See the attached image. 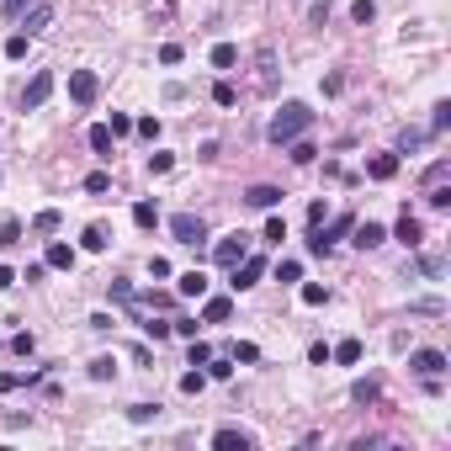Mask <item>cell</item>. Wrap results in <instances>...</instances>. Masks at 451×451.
Instances as JSON below:
<instances>
[{"label":"cell","instance_id":"6da1fadb","mask_svg":"<svg viewBox=\"0 0 451 451\" xmlns=\"http://www.w3.org/2000/svg\"><path fill=\"white\" fill-rule=\"evenodd\" d=\"M313 128V112L303 107V101H287L282 112H276L271 117V128H266V138L276 143V149H282V143H292V138H303V133Z\"/></svg>","mask_w":451,"mask_h":451},{"label":"cell","instance_id":"7a4b0ae2","mask_svg":"<svg viewBox=\"0 0 451 451\" xmlns=\"http://www.w3.org/2000/svg\"><path fill=\"white\" fill-rule=\"evenodd\" d=\"M170 234H176V244H202L207 223H202V213H176L170 218Z\"/></svg>","mask_w":451,"mask_h":451},{"label":"cell","instance_id":"3957f363","mask_svg":"<svg viewBox=\"0 0 451 451\" xmlns=\"http://www.w3.org/2000/svg\"><path fill=\"white\" fill-rule=\"evenodd\" d=\"M96 96H101V80H96V70H74V74H70V101H74V107H91Z\"/></svg>","mask_w":451,"mask_h":451},{"label":"cell","instance_id":"277c9868","mask_svg":"<svg viewBox=\"0 0 451 451\" xmlns=\"http://www.w3.org/2000/svg\"><path fill=\"white\" fill-rule=\"evenodd\" d=\"M228 271H234V282H228V287H234V292H244V287H255V282L266 276V255H244V261L228 266Z\"/></svg>","mask_w":451,"mask_h":451},{"label":"cell","instance_id":"5b68a950","mask_svg":"<svg viewBox=\"0 0 451 451\" xmlns=\"http://www.w3.org/2000/svg\"><path fill=\"white\" fill-rule=\"evenodd\" d=\"M48 96H53V70H37L32 80H27V91H22V107H27V112H37Z\"/></svg>","mask_w":451,"mask_h":451},{"label":"cell","instance_id":"8992f818","mask_svg":"<svg viewBox=\"0 0 451 451\" xmlns=\"http://www.w3.org/2000/svg\"><path fill=\"white\" fill-rule=\"evenodd\" d=\"M244 255H249V239L244 234H228V239H218V244H213V261L218 266H239Z\"/></svg>","mask_w":451,"mask_h":451},{"label":"cell","instance_id":"52a82bcc","mask_svg":"<svg viewBox=\"0 0 451 451\" xmlns=\"http://www.w3.org/2000/svg\"><path fill=\"white\" fill-rule=\"evenodd\" d=\"M213 446H218V451H249V446H255V436H249V430H234V425H223V430L213 436Z\"/></svg>","mask_w":451,"mask_h":451},{"label":"cell","instance_id":"ba28073f","mask_svg":"<svg viewBox=\"0 0 451 451\" xmlns=\"http://www.w3.org/2000/svg\"><path fill=\"white\" fill-rule=\"evenodd\" d=\"M48 22H53V0H37L32 11L22 16V32H27V37H37V32H43Z\"/></svg>","mask_w":451,"mask_h":451},{"label":"cell","instance_id":"9c48e42d","mask_svg":"<svg viewBox=\"0 0 451 451\" xmlns=\"http://www.w3.org/2000/svg\"><path fill=\"white\" fill-rule=\"evenodd\" d=\"M409 367H414L419 377H440V372H446V356H440V351H414Z\"/></svg>","mask_w":451,"mask_h":451},{"label":"cell","instance_id":"30bf717a","mask_svg":"<svg viewBox=\"0 0 451 451\" xmlns=\"http://www.w3.org/2000/svg\"><path fill=\"white\" fill-rule=\"evenodd\" d=\"M176 292L181 297H207V271H181L176 276Z\"/></svg>","mask_w":451,"mask_h":451},{"label":"cell","instance_id":"8fae6325","mask_svg":"<svg viewBox=\"0 0 451 451\" xmlns=\"http://www.w3.org/2000/svg\"><path fill=\"white\" fill-rule=\"evenodd\" d=\"M367 176L372 181H393V176H398V155H372L367 159Z\"/></svg>","mask_w":451,"mask_h":451},{"label":"cell","instance_id":"7c38bea8","mask_svg":"<svg viewBox=\"0 0 451 451\" xmlns=\"http://www.w3.org/2000/svg\"><path fill=\"white\" fill-rule=\"evenodd\" d=\"M351 234H356V249H377L382 239H388V228H382V223H356Z\"/></svg>","mask_w":451,"mask_h":451},{"label":"cell","instance_id":"4fadbf2b","mask_svg":"<svg viewBox=\"0 0 451 451\" xmlns=\"http://www.w3.org/2000/svg\"><path fill=\"white\" fill-rule=\"evenodd\" d=\"M43 266H53V271H70V266H74V249L64 244V239H53V244H48V255H43Z\"/></svg>","mask_w":451,"mask_h":451},{"label":"cell","instance_id":"5bb4252c","mask_svg":"<svg viewBox=\"0 0 451 451\" xmlns=\"http://www.w3.org/2000/svg\"><path fill=\"white\" fill-rule=\"evenodd\" d=\"M244 202H249V207H266V213H271V207L282 202V191H276V186H249V191H244Z\"/></svg>","mask_w":451,"mask_h":451},{"label":"cell","instance_id":"9a60e30c","mask_svg":"<svg viewBox=\"0 0 451 451\" xmlns=\"http://www.w3.org/2000/svg\"><path fill=\"white\" fill-rule=\"evenodd\" d=\"M112 143H117V133H112L107 122H96V128H91V149H96L101 159H112Z\"/></svg>","mask_w":451,"mask_h":451},{"label":"cell","instance_id":"2e32d148","mask_svg":"<svg viewBox=\"0 0 451 451\" xmlns=\"http://www.w3.org/2000/svg\"><path fill=\"white\" fill-rule=\"evenodd\" d=\"M329 361H340V367H356V361H361V340H340V345H329Z\"/></svg>","mask_w":451,"mask_h":451},{"label":"cell","instance_id":"e0dca14e","mask_svg":"<svg viewBox=\"0 0 451 451\" xmlns=\"http://www.w3.org/2000/svg\"><path fill=\"white\" fill-rule=\"evenodd\" d=\"M80 244L91 249V255H101V249L112 244V228H107V223H91V228H85V239H80Z\"/></svg>","mask_w":451,"mask_h":451},{"label":"cell","instance_id":"ac0fdd59","mask_svg":"<svg viewBox=\"0 0 451 451\" xmlns=\"http://www.w3.org/2000/svg\"><path fill=\"white\" fill-rule=\"evenodd\" d=\"M351 228H356V218L345 213V218H334V223H329V228H313V234H319V239H324V244H334V239H345V234H351Z\"/></svg>","mask_w":451,"mask_h":451},{"label":"cell","instance_id":"d6986e66","mask_svg":"<svg viewBox=\"0 0 451 451\" xmlns=\"http://www.w3.org/2000/svg\"><path fill=\"white\" fill-rule=\"evenodd\" d=\"M393 239L414 249V244H419V218H409V213H404V218H398V228H393Z\"/></svg>","mask_w":451,"mask_h":451},{"label":"cell","instance_id":"ffe728a7","mask_svg":"<svg viewBox=\"0 0 451 451\" xmlns=\"http://www.w3.org/2000/svg\"><path fill=\"white\" fill-rule=\"evenodd\" d=\"M228 313H234V303H228V297H207V308H202V319H207V324H223Z\"/></svg>","mask_w":451,"mask_h":451},{"label":"cell","instance_id":"44dd1931","mask_svg":"<svg viewBox=\"0 0 451 451\" xmlns=\"http://www.w3.org/2000/svg\"><path fill=\"white\" fill-rule=\"evenodd\" d=\"M59 223H64V218H59V207H43V213L32 218V228H37V234H59Z\"/></svg>","mask_w":451,"mask_h":451},{"label":"cell","instance_id":"7402d4cb","mask_svg":"<svg viewBox=\"0 0 451 451\" xmlns=\"http://www.w3.org/2000/svg\"><path fill=\"white\" fill-rule=\"evenodd\" d=\"M234 64H239V48L234 43H218L213 48V70H234Z\"/></svg>","mask_w":451,"mask_h":451},{"label":"cell","instance_id":"603a6c76","mask_svg":"<svg viewBox=\"0 0 451 451\" xmlns=\"http://www.w3.org/2000/svg\"><path fill=\"white\" fill-rule=\"evenodd\" d=\"M133 223H138V228H155L159 223V207L155 202H133Z\"/></svg>","mask_w":451,"mask_h":451},{"label":"cell","instance_id":"cb8c5ba5","mask_svg":"<svg viewBox=\"0 0 451 451\" xmlns=\"http://www.w3.org/2000/svg\"><path fill=\"white\" fill-rule=\"evenodd\" d=\"M303 303H308V308H324V303H329V287H319V282H303Z\"/></svg>","mask_w":451,"mask_h":451},{"label":"cell","instance_id":"d4e9b609","mask_svg":"<svg viewBox=\"0 0 451 451\" xmlns=\"http://www.w3.org/2000/svg\"><path fill=\"white\" fill-rule=\"evenodd\" d=\"M165 170H176V155H170V149H155V155H149V176H165Z\"/></svg>","mask_w":451,"mask_h":451},{"label":"cell","instance_id":"484cf974","mask_svg":"<svg viewBox=\"0 0 451 451\" xmlns=\"http://www.w3.org/2000/svg\"><path fill=\"white\" fill-rule=\"evenodd\" d=\"M91 377L96 382H112V377H117V361H112V356H96L91 361Z\"/></svg>","mask_w":451,"mask_h":451},{"label":"cell","instance_id":"4316f807","mask_svg":"<svg viewBox=\"0 0 451 451\" xmlns=\"http://www.w3.org/2000/svg\"><path fill=\"white\" fill-rule=\"evenodd\" d=\"M128 419H133V425H149V419H159V404H133Z\"/></svg>","mask_w":451,"mask_h":451},{"label":"cell","instance_id":"83f0119b","mask_svg":"<svg viewBox=\"0 0 451 451\" xmlns=\"http://www.w3.org/2000/svg\"><path fill=\"white\" fill-rule=\"evenodd\" d=\"M372 16H377V0H356V6H351V22H361V27H367Z\"/></svg>","mask_w":451,"mask_h":451},{"label":"cell","instance_id":"f1b7e54d","mask_svg":"<svg viewBox=\"0 0 451 451\" xmlns=\"http://www.w3.org/2000/svg\"><path fill=\"white\" fill-rule=\"evenodd\" d=\"M313 155H319V149H313V143L292 138V165H313Z\"/></svg>","mask_w":451,"mask_h":451},{"label":"cell","instance_id":"f546056e","mask_svg":"<svg viewBox=\"0 0 451 451\" xmlns=\"http://www.w3.org/2000/svg\"><path fill=\"white\" fill-rule=\"evenodd\" d=\"M107 186H112V176H107V170H91V176H85V191H91V197H101Z\"/></svg>","mask_w":451,"mask_h":451},{"label":"cell","instance_id":"4dcf8cb0","mask_svg":"<svg viewBox=\"0 0 451 451\" xmlns=\"http://www.w3.org/2000/svg\"><path fill=\"white\" fill-rule=\"evenodd\" d=\"M351 398H356V404H372V398H377V377L356 382V388H351Z\"/></svg>","mask_w":451,"mask_h":451},{"label":"cell","instance_id":"1f68e13d","mask_svg":"<svg viewBox=\"0 0 451 451\" xmlns=\"http://www.w3.org/2000/svg\"><path fill=\"white\" fill-rule=\"evenodd\" d=\"M213 101H218V107H234V101H239V91H234L228 80H218V85H213Z\"/></svg>","mask_w":451,"mask_h":451},{"label":"cell","instance_id":"d6a6232c","mask_svg":"<svg viewBox=\"0 0 451 451\" xmlns=\"http://www.w3.org/2000/svg\"><path fill=\"white\" fill-rule=\"evenodd\" d=\"M6 59H27V32L6 37Z\"/></svg>","mask_w":451,"mask_h":451},{"label":"cell","instance_id":"836d02e7","mask_svg":"<svg viewBox=\"0 0 451 451\" xmlns=\"http://www.w3.org/2000/svg\"><path fill=\"white\" fill-rule=\"evenodd\" d=\"M234 361H244V367H249V361H261V345L239 340V345H234Z\"/></svg>","mask_w":451,"mask_h":451},{"label":"cell","instance_id":"e575fe53","mask_svg":"<svg viewBox=\"0 0 451 451\" xmlns=\"http://www.w3.org/2000/svg\"><path fill=\"white\" fill-rule=\"evenodd\" d=\"M276 282H303V266H297V261H282V266H276Z\"/></svg>","mask_w":451,"mask_h":451},{"label":"cell","instance_id":"d590c367","mask_svg":"<svg viewBox=\"0 0 451 451\" xmlns=\"http://www.w3.org/2000/svg\"><path fill=\"white\" fill-rule=\"evenodd\" d=\"M207 388V372H186V377H181V393H202Z\"/></svg>","mask_w":451,"mask_h":451},{"label":"cell","instance_id":"8d00e7d4","mask_svg":"<svg viewBox=\"0 0 451 451\" xmlns=\"http://www.w3.org/2000/svg\"><path fill=\"white\" fill-rule=\"evenodd\" d=\"M446 122H451V101H440L436 117H430V133H446Z\"/></svg>","mask_w":451,"mask_h":451},{"label":"cell","instance_id":"74e56055","mask_svg":"<svg viewBox=\"0 0 451 451\" xmlns=\"http://www.w3.org/2000/svg\"><path fill=\"white\" fill-rule=\"evenodd\" d=\"M409 308L414 313H446V303H440V297H419V303H409Z\"/></svg>","mask_w":451,"mask_h":451},{"label":"cell","instance_id":"f35d334b","mask_svg":"<svg viewBox=\"0 0 451 451\" xmlns=\"http://www.w3.org/2000/svg\"><path fill=\"white\" fill-rule=\"evenodd\" d=\"M266 239H271V244H282V239H287V223H282V218H266Z\"/></svg>","mask_w":451,"mask_h":451},{"label":"cell","instance_id":"ab89813d","mask_svg":"<svg viewBox=\"0 0 451 451\" xmlns=\"http://www.w3.org/2000/svg\"><path fill=\"white\" fill-rule=\"evenodd\" d=\"M430 207H451V186H440V181H436V186H430Z\"/></svg>","mask_w":451,"mask_h":451},{"label":"cell","instance_id":"60d3db41","mask_svg":"<svg viewBox=\"0 0 451 451\" xmlns=\"http://www.w3.org/2000/svg\"><path fill=\"white\" fill-rule=\"evenodd\" d=\"M207 356H213V351H207V345L191 334V367H207Z\"/></svg>","mask_w":451,"mask_h":451},{"label":"cell","instance_id":"b9f144b4","mask_svg":"<svg viewBox=\"0 0 451 451\" xmlns=\"http://www.w3.org/2000/svg\"><path fill=\"white\" fill-rule=\"evenodd\" d=\"M16 234H22V223H16V218H6V223H0V244H16Z\"/></svg>","mask_w":451,"mask_h":451},{"label":"cell","instance_id":"7bdbcfd3","mask_svg":"<svg viewBox=\"0 0 451 451\" xmlns=\"http://www.w3.org/2000/svg\"><path fill=\"white\" fill-rule=\"evenodd\" d=\"M11 351H16V356H32V351H37V340H32V334H16V340H11Z\"/></svg>","mask_w":451,"mask_h":451},{"label":"cell","instance_id":"ee69618b","mask_svg":"<svg viewBox=\"0 0 451 451\" xmlns=\"http://www.w3.org/2000/svg\"><path fill=\"white\" fill-rule=\"evenodd\" d=\"M22 382H27L22 372H0V393H16V388H22Z\"/></svg>","mask_w":451,"mask_h":451},{"label":"cell","instance_id":"f6af8a7d","mask_svg":"<svg viewBox=\"0 0 451 451\" xmlns=\"http://www.w3.org/2000/svg\"><path fill=\"white\" fill-rule=\"evenodd\" d=\"M446 170H451V165H446V159H436V165H430V170H425V186H436V181H446Z\"/></svg>","mask_w":451,"mask_h":451},{"label":"cell","instance_id":"bcb514c9","mask_svg":"<svg viewBox=\"0 0 451 451\" xmlns=\"http://www.w3.org/2000/svg\"><path fill=\"white\" fill-rule=\"evenodd\" d=\"M308 361H313V367H329V345L319 340V345H313V351H308Z\"/></svg>","mask_w":451,"mask_h":451},{"label":"cell","instance_id":"7dc6e473","mask_svg":"<svg viewBox=\"0 0 451 451\" xmlns=\"http://www.w3.org/2000/svg\"><path fill=\"white\" fill-rule=\"evenodd\" d=\"M143 334H149V340H165V334H170V324H159V319H149V324H143Z\"/></svg>","mask_w":451,"mask_h":451},{"label":"cell","instance_id":"c3c4849f","mask_svg":"<svg viewBox=\"0 0 451 451\" xmlns=\"http://www.w3.org/2000/svg\"><path fill=\"white\" fill-rule=\"evenodd\" d=\"M228 372H234V367H228V361H213V356H207V377H218V382H223Z\"/></svg>","mask_w":451,"mask_h":451},{"label":"cell","instance_id":"681fc988","mask_svg":"<svg viewBox=\"0 0 451 451\" xmlns=\"http://www.w3.org/2000/svg\"><path fill=\"white\" fill-rule=\"evenodd\" d=\"M159 64H181V43H165V48H159Z\"/></svg>","mask_w":451,"mask_h":451},{"label":"cell","instance_id":"f907efd6","mask_svg":"<svg viewBox=\"0 0 451 451\" xmlns=\"http://www.w3.org/2000/svg\"><path fill=\"white\" fill-rule=\"evenodd\" d=\"M138 133L143 138H159V117H138Z\"/></svg>","mask_w":451,"mask_h":451},{"label":"cell","instance_id":"816d5d0a","mask_svg":"<svg viewBox=\"0 0 451 451\" xmlns=\"http://www.w3.org/2000/svg\"><path fill=\"white\" fill-rule=\"evenodd\" d=\"M107 128H112V133H117V138H122V133L133 128V117H122V112H112V122H107Z\"/></svg>","mask_w":451,"mask_h":451},{"label":"cell","instance_id":"f5cc1de1","mask_svg":"<svg viewBox=\"0 0 451 451\" xmlns=\"http://www.w3.org/2000/svg\"><path fill=\"white\" fill-rule=\"evenodd\" d=\"M324 218H329V207H324V202H313V207H308V223H313V228H324Z\"/></svg>","mask_w":451,"mask_h":451},{"label":"cell","instance_id":"db71d44e","mask_svg":"<svg viewBox=\"0 0 451 451\" xmlns=\"http://www.w3.org/2000/svg\"><path fill=\"white\" fill-rule=\"evenodd\" d=\"M170 329H176V334H186V340H191V334H197V319H170Z\"/></svg>","mask_w":451,"mask_h":451},{"label":"cell","instance_id":"11a10c76","mask_svg":"<svg viewBox=\"0 0 451 451\" xmlns=\"http://www.w3.org/2000/svg\"><path fill=\"white\" fill-rule=\"evenodd\" d=\"M11 282H16V271H11V266H0V292H6Z\"/></svg>","mask_w":451,"mask_h":451},{"label":"cell","instance_id":"9f6ffc18","mask_svg":"<svg viewBox=\"0 0 451 451\" xmlns=\"http://www.w3.org/2000/svg\"><path fill=\"white\" fill-rule=\"evenodd\" d=\"M22 6L27 0H6V16H22Z\"/></svg>","mask_w":451,"mask_h":451}]
</instances>
